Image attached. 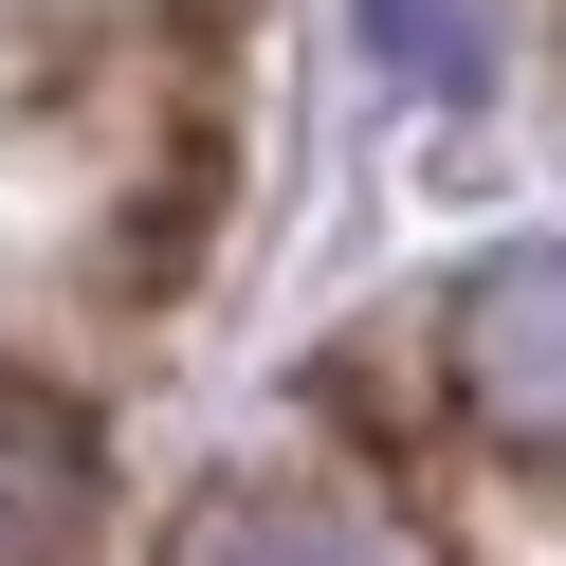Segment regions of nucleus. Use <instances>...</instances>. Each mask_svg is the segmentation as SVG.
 <instances>
[{"label":"nucleus","instance_id":"obj_3","mask_svg":"<svg viewBox=\"0 0 566 566\" xmlns=\"http://www.w3.org/2000/svg\"><path fill=\"white\" fill-rule=\"evenodd\" d=\"M184 566H402V548H384L366 512H329V493H201Z\"/></svg>","mask_w":566,"mask_h":566},{"label":"nucleus","instance_id":"obj_1","mask_svg":"<svg viewBox=\"0 0 566 566\" xmlns=\"http://www.w3.org/2000/svg\"><path fill=\"white\" fill-rule=\"evenodd\" d=\"M457 402H475V439L566 457V238H512L457 293Z\"/></svg>","mask_w":566,"mask_h":566},{"label":"nucleus","instance_id":"obj_4","mask_svg":"<svg viewBox=\"0 0 566 566\" xmlns=\"http://www.w3.org/2000/svg\"><path fill=\"white\" fill-rule=\"evenodd\" d=\"M366 19H384V55H402V74H439V92H475V74H493V38L457 19V0H366Z\"/></svg>","mask_w":566,"mask_h":566},{"label":"nucleus","instance_id":"obj_2","mask_svg":"<svg viewBox=\"0 0 566 566\" xmlns=\"http://www.w3.org/2000/svg\"><path fill=\"white\" fill-rule=\"evenodd\" d=\"M74 548H92V439L38 384H0V566H74Z\"/></svg>","mask_w":566,"mask_h":566}]
</instances>
